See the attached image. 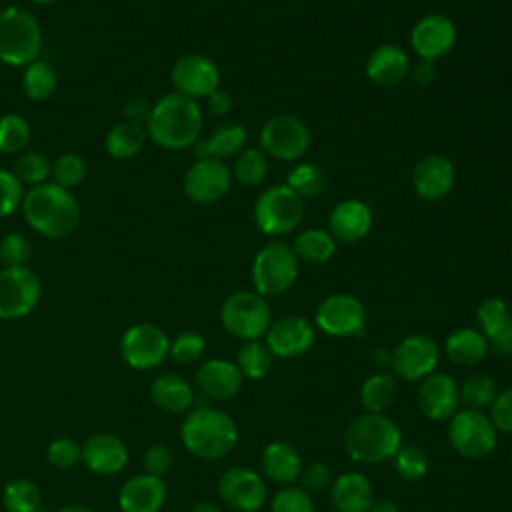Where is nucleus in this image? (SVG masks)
I'll list each match as a JSON object with an SVG mask.
<instances>
[{
	"label": "nucleus",
	"instance_id": "nucleus-46",
	"mask_svg": "<svg viewBox=\"0 0 512 512\" xmlns=\"http://www.w3.org/2000/svg\"><path fill=\"white\" fill-rule=\"evenodd\" d=\"M204 350H206L204 336L194 330H184L176 334L174 340H170L168 356L178 364H194L204 356Z\"/></svg>",
	"mask_w": 512,
	"mask_h": 512
},
{
	"label": "nucleus",
	"instance_id": "nucleus-18",
	"mask_svg": "<svg viewBox=\"0 0 512 512\" xmlns=\"http://www.w3.org/2000/svg\"><path fill=\"white\" fill-rule=\"evenodd\" d=\"M316 342V328L304 316H282L264 334V344L274 358L292 360L304 356Z\"/></svg>",
	"mask_w": 512,
	"mask_h": 512
},
{
	"label": "nucleus",
	"instance_id": "nucleus-14",
	"mask_svg": "<svg viewBox=\"0 0 512 512\" xmlns=\"http://www.w3.org/2000/svg\"><path fill=\"white\" fill-rule=\"evenodd\" d=\"M170 352V338L166 332L150 322L130 326L120 340L122 360L136 370H150L160 366Z\"/></svg>",
	"mask_w": 512,
	"mask_h": 512
},
{
	"label": "nucleus",
	"instance_id": "nucleus-50",
	"mask_svg": "<svg viewBox=\"0 0 512 512\" xmlns=\"http://www.w3.org/2000/svg\"><path fill=\"white\" fill-rule=\"evenodd\" d=\"M24 200V184L12 170L0 168V218L14 214Z\"/></svg>",
	"mask_w": 512,
	"mask_h": 512
},
{
	"label": "nucleus",
	"instance_id": "nucleus-49",
	"mask_svg": "<svg viewBox=\"0 0 512 512\" xmlns=\"http://www.w3.org/2000/svg\"><path fill=\"white\" fill-rule=\"evenodd\" d=\"M48 462L58 470H70L82 460V446L72 438H54L46 450Z\"/></svg>",
	"mask_w": 512,
	"mask_h": 512
},
{
	"label": "nucleus",
	"instance_id": "nucleus-57",
	"mask_svg": "<svg viewBox=\"0 0 512 512\" xmlns=\"http://www.w3.org/2000/svg\"><path fill=\"white\" fill-rule=\"evenodd\" d=\"M414 80L420 84V86H428L434 78H436V72H434V62H426V60H420V64L414 68L412 72Z\"/></svg>",
	"mask_w": 512,
	"mask_h": 512
},
{
	"label": "nucleus",
	"instance_id": "nucleus-31",
	"mask_svg": "<svg viewBox=\"0 0 512 512\" xmlns=\"http://www.w3.org/2000/svg\"><path fill=\"white\" fill-rule=\"evenodd\" d=\"M488 350L490 344L478 328H456L444 340V352L448 360L464 368L478 366L488 356Z\"/></svg>",
	"mask_w": 512,
	"mask_h": 512
},
{
	"label": "nucleus",
	"instance_id": "nucleus-13",
	"mask_svg": "<svg viewBox=\"0 0 512 512\" xmlns=\"http://www.w3.org/2000/svg\"><path fill=\"white\" fill-rule=\"evenodd\" d=\"M440 348L428 334H410L402 338L390 352L392 374L406 382H420L436 372Z\"/></svg>",
	"mask_w": 512,
	"mask_h": 512
},
{
	"label": "nucleus",
	"instance_id": "nucleus-56",
	"mask_svg": "<svg viewBox=\"0 0 512 512\" xmlns=\"http://www.w3.org/2000/svg\"><path fill=\"white\" fill-rule=\"evenodd\" d=\"M490 348L502 356H512V316L510 320L488 340Z\"/></svg>",
	"mask_w": 512,
	"mask_h": 512
},
{
	"label": "nucleus",
	"instance_id": "nucleus-39",
	"mask_svg": "<svg viewBox=\"0 0 512 512\" xmlns=\"http://www.w3.org/2000/svg\"><path fill=\"white\" fill-rule=\"evenodd\" d=\"M6 512H40L42 496L38 486L28 478H14L2 490Z\"/></svg>",
	"mask_w": 512,
	"mask_h": 512
},
{
	"label": "nucleus",
	"instance_id": "nucleus-19",
	"mask_svg": "<svg viewBox=\"0 0 512 512\" xmlns=\"http://www.w3.org/2000/svg\"><path fill=\"white\" fill-rule=\"evenodd\" d=\"M416 406L424 418L432 422H448L460 410L456 380L446 372H432L418 384Z\"/></svg>",
	"mask_w": 512,
	"mask_h": 512
},
{
	"label": "nucleus",
	"instance_id": "nucleus-33",
	"mask_svg": "<svg viewBox=\"0 0 512 512\" xmlns=\"http://www.w3.org/2000/svg\"><path fill=\"white\" fill-rule=\"evenodd\" d=\"M398 394V380L392 372H374L360 386V404L364 412H386Z\"/></svg>",
	"mask_w": 512,
	"mask_h": 512
},
{
	"label": "nucleus",
	"instance_id": "nucleus-61",
	"mask_svg": "<svg viewBox=\"0 0 512 512\" xmlns=\"http://www.w3.org/2000/svg\"><path fill=\"white\" fill-rule=\"evenodd\" d=\"M58 512H94V510L88 508V506H82V504H70V506L60 508Z\"/></svg>",
	"mask_w": 512,
	"mask_h": 512
},
{
	"label": "nucleus",
	"instance_id": "nucleus-53",
	"mask_svg": "<svg viewBox=\"0 0 512 512\" xmlns=\"http://www.w3.org/2000/svg\"><path fill=\"white\" fill-rule=\"evenodd\" d=\"M142 464L146 474L162 478L172 468V450L166 444H152L142 456Z\"/></svg>",
	"mask_w": 512,
	"mask_h": 512
},
{
	"label": "nucleus",
	"instance_id": "nucleus-24",
	"mask_svg": "<svg viewBox=\"0 0 512 512\" xmlns=\"http://www.w3.org/2000/svg\"><path fill=\"white\" fill-rule=\"evenodd\" d=\"M304 462L298 448L284 440H272L262 448L260 474L280 486H292L300 480Z\"/></svg>",
	"mask_w": 512,
	"mask_h": 512
},
{
	"label": "nucleus",
	"instance_id": "nucleus-11",
	"mask_svg": "<svg viewBox=\"0 0 512 512\" xmlns=\"http://www.w3.org/2000/svg\"><path fill=\"white\" fill-rule=\"evenodd\" d=\"M42 284L28 266L0 268V320H18L28 316L40 302Z\"/></svg>",
	"mask_w": 512,
	"mask_h": 512
},
{
	"label": "nucleus",
	"instance_id": "nucleus-59",
	"mask_svg": "<svg viewBox=\"0 0 512 512\" xmlns=\"http://www.w3.org/2000/svg\"><path fill=\"white\" fill-rule=\"evenodd\" d=\"M190 512H222L220 510V506H216L214 502H208V500H202V502H198V504H194L192 508H190Z\"/></svg>",
	"mask_w": 512,
	"mask_h": 512
},
{
	"label": "nucleus",
	"instance_id": "nucleus-47",
	"mask_svg": "<svg viewBox=\"0 0 512 512\" xmlns=\"http://www.w3.org/2000/svg\"><path fill=\"white\" fill-rule=\"evenodd\" d=\"M270 512H316L312 496L300 486H282L270 500Z\"/></svg>",
	"mask_w": 512,
	"mask_h": 512
},
{
	"label": "nucleus",
	"instance_id": "nucleus-35",
	"mask_svg": "<svg viewBox=\"0 0 512 512\" xmlns=\"http://www.w3.org/2000/svg\"><path fill=\"white\" fill-rule=\"evenodd\" d=\"M58 88V76L52 64L46 60H34L28 66H24L22 72V92L26 98L34 102L48 100Z\"/></svg>",
	"mask_w": 512,
	"mask_h": 512
},
{
	"label": "nucleus",
	"instance_id": "nucleus-51",
	"mask_svg": "<svg viewBox=\"0 0 512 512\" xmlns=\"http://www.w3.org/2000/svg\"><path fill=\"white\" fill-rule=\"evenodd\" d=\"M332 470L324 464V462H312L310 466L302 468V474H300V488L306 490L310 496L312 494H320V492H326L330 490L332 486Z\"/></svg>",
	"mask_w": 512,
	"mask_h": 512
},
{
	"label": "nucleus",
	"instance_id": "nucleus-23",
	"mask_svg": "<svg viewBox=\"0 0 512 512\" xmlns=\"http://www.w3.org/2000/svg\"><path fill=\"white\" fill-rule=\"evenodd\" d=\"M244 384V376L236 362L224 358L204 360L196 370V386L206 398L232 400Z\"/></svg>",
	"mask_w": 512,
	"mask_h": 512
},
{
	"label": "nucleus",
	"instance_id": "nucleus-36",
	"mask_svg": "<svg viewBox=\"0 0 512 512\" xmlns=\"http://www.w3.org/2000/svg\"><path fill=\"white\" fill-rule=\"evenodd\" d=\"M286 186L294 190L302 200L304 198H316L326 192L328 188V176L326 172L312 162H302L296 164L288 176H286Z\"/></svg>",
	"mask_w": 512,
	"mask_h": 512
},
{
	"label": "nucleus",
	"instance_id": "nucleus-63",
	"mask_svg": "<svg viewBox=\"0 0 512 512\" xmlns=\"http://www.w3.org/2000/svg\"><path fill=\"white\" fill-rule=\"evenodd\" d=\"M510 464H512V458H510Z\"/></svg>",
	"mask_w": 512,
	"mask_h": 512
},
{
	"label": "nucleus",
	"instance_id": "nucleus-64",
	"mask_svg": "<svg viewBox=\"0 0 512 512\" xmlns=\"http://www.w3.org/2000/svg\"><path fill=\"white\" fill-rule=\"evenodd\" d=\"M256 512H260V510H256Z\"/></svg>",
	"mask_w": 512,
	"mask_h": 512
},
{
	"label": "nucleus",
	"instance_id": "nucleus-25",
	"mask_svg": "<svg viewBox=\"0 0 512 512\" xmlns=\"http://www.w3.org/2000/svg\"><path fill=\"white\" fill-rule=\"evenodd\" d=\"M372 228V210L358 198H348L336 204L328 216V232L338 242H358Z\"/></svg>",
	"mask_w": 512,
	"mask_h": 512
},
{
	"label": "nucleus",
	"instance_id": "nucleus-52",
	"mask_svg": "<svg viewBox=\"0 0 512 512\" xmlns=\"http://www.w3.org/2000/svg\"><path fill=\"white\" fill-rule=\"evenodd\" d=\"M490 420L498 432L512 434V386L500 390L490 404Z\"/></svg>",
	"mask_w": 512,
	"mask_h": 512
},
{
	"label": "nucleus",
	"instance_id": "nucleus-48",
	"mask_svg": "<svg viewBox=\"0 0 512 512\" xmlns=\"http://www.w3.org/2000/svg\"><path fill=\"white\" fill-rule=\"evenodd\" d=\"M30 256L32 246L24 234L8 232L0 238V262L4 266H28Z\"/></svg>",
	"mask_w": 512,
	"mask_h": 512
},
{
	"label": "nucleus",
	"instance_id": "nucleus-10",
	"mask_svg": "<svg viewBox=\"0 0 512 512\" xmlns=\"http://www.w3.org/2000/svg\"><path fill=\"white\" fill-rule=\"evenodd\" d=\"M312 144V134L306 122L294 114H276L266 120L260 130V148L266 156L296 162Z\"/></svg>",
	"mask_w": 512,
	"mask_h": 512
},
{
	"label": "nucleus",
	"instance_id": "nucleus-43",
	"mask_svg": "<svg viewBox=\"0 0 512 512\" xmlns=\"http://www.w3.org/2000/svg\"><path fill=\"white\" fill-rule=\"evenodd\" d=\"M86 176V162L76 152H64L52 162L50 170V182L58 184L64 190H74L82 184Z\"/></svg>",
	"mask_w": 512,
	"mask_h": 512
},
{
	"label": "nucleus",
	"instance_id": "nucleus-4",
	"mask_svg": "<svg viewBox=\"0 0 512 512\" xmlns=\"http://www.w3.org/2000/svg\"><path fill=\"white\" fill-rule=\"evenodd\" d=\"M402 446L400 426L386 412H362L344 430V448L354 462L382 464Z\"/></svg>",
	"mask_w": 512,
	"mask_h": 512
},
{
	"label": "nucleus",
	"instance_id": "nucleus-62",
	"mask_svg": "<svg viewBox=\"0 0 512 512\" xmlns=\"http://www.w3.org/2000/svg\"><path fill=\"white\" fill-rule=\"evenodd\" d=\"M30 2H34V4H40V6H46V4H54L56 0H30Z\"/></svg>",
	"mask_w": 512,
	"mask_h": 512
},
{
	"label": "nucleus",
	"instance_id": "nucleus-2",
	"mask_svg": "<svg viewBox=\"0 0 512 512\" xmlns=\"http://www.w3.org/2000/svg\"><path fill=\"white\" fill-rule=\"evenodd\" d=\"M26 224L50 240L68 238L80 224V204L70 190L54 182L32 186L20 206Z\"/></svg>",
	"mask_w": 512,
	"mask_h": 512
},
{
	"label": "nucleus",
	"instance_id": "nucleus-15",
	"mask_svg": "<svg viewBox=\"0 0 512 512\" xmlns=\"http://www.w3.org/2000/svg\"><path fill=\"white\" fill-rule=\"evenodd\" d=\"M220 500L236 512H256L268 498V486L260 472L246 466H230L218 478Z\"/></svg>",
	"mask_w": 512,
	"mask_h": 512
},
{
	"label": "nucleus",
	"instance_id": "nucleus-30",
	"mask_svg": "<svg viewBox=\"0 0 512 512\" xmlns=\"http://www.w3.org/2000/svg\"><path fill=\"white\" fill-rule=\"evenodd\" d=\"M152 402L168 414H186L194 404V390L186 378L174 372H164L152 380Z\"/></svg>",
	"mask_w": 512,
	"mask_h": 512
},
{
	"label": "nucleus",
	"instance_id": "nucleus-34",
	"mask_svg": "<svg viewBox=\"0 0 512 512\" xmlns=\"http://www.w3.org/2000/svg\"><path fill=\"white\" fill-rule=\"evenodd\" d=\"M292 250L302 262L324 264L334 256L336 240L326 228H306L294 238Z\"/></svg>",
	"mask_w": 512,
	"mask_h": 512
},
{
	"label": "nucleus",
	"instance_id": "nucleus-20",
	"mask_svg": "<svg viewBox=\"0 0 512 512\" xmlns=\"http://www.w3.org/2000/svg\"><path fill=\"white\" fill-rule=\"evenodd\" d=\"M410 44L420 60L436 62L454 48L456 24L444 14H426L412 26Z\"/></svg>",
	"mask_w": 512,
	"mask_h": 512
},
{
	"label": "nucleus",
	"instance_id": "nucleus-60",
	"mask_svg": "<svg viewBox=\"0 0 512 512\" xmlns=\"http://www.w3.org/2000/svg\"><path fill=\"white\" fill-rule=\"evenodd\" d=\"M372 360H374L376 364H390V352L384 350V348L372 350Z\"/></svg>",
	"mask_w": 512,
	"mask_h": 512
},
{
	"label": "nucleus",
	"instance_id": "nucleus-22",
	"mask_svg": "<svg viewBox=\"0 0 512 512\" xmlns=\"http://www.w3.org/2000/svg\"><path fill=\"white\" fill-rule=\"evenodd\" d=\"M82 462L94 474H118L128 464V448L122 438L110 432H98L84 440Z\"/></svg>",
	"mask_w": 512,
	"mask_h": 512
},
{
	"label": "nucleus",
	"instance_id": "nucleus-17",
	"mask_svg": "<svg viewBox=\"0 0 512 512\" xmlns=\"http://www.w3.org/2000/svg\"><path fill=\"white\" fill-rule=\"evenodd\" d=\"M170 82L174 92L198 102V98H208L220 88V70L204 54H184L172 64Z\"/></svg>",
	"mask_w": 512,
	"mask_h": 512
},
{
	"label": "nucleus",
	"instance_id": "nucleus-9",
	"mask_svg": "<svg viewBox=\"0 0 512 512\" xmlns=\"http://www.w3.org/2000/svg\"><path fill=\"white\" fill-rule=\"evenodd\" d=\"M448 442L460 456L480 460L494 452L498 430L484 410L460 408L448 420Z\"/></svg>",
	"mask_w": 512,
	"mask_h": 512
},
{
	"label": "nucleus",
	"instance_id": "nucleus-41",
	"mask_svg": "<svg viewBox=\"0 0 512 512\" xmlns=\"http://www.w3.org/2000/svg\"><path fill=\"white\" fill-rule=\"evenodd\" d=\"M32 138V128L28 120L16 112L0 116V152L20 154L28 150Z\"/></svg>",
	"mask_w": 512,
	"mask_h": 512
},
{
	"label": "nucleus",
	"instance_id": "nucleus-32",
	"mask_svg": "<svg viewBox=\"0 0 512 512\" xmlns=\"http://www.w3.org/2000/svg\"><path fill=\"white\" fill-rule=\"evenodd\" d=\"M146 140H148V134L144 124L122 120L108 130L104 138V148L108 156L116 160H128L142 152Z\"/></svg>",
	"mask_w": 512,
	"mask_h": 512
},
{
	"label": "nucleus",
	"instance_id": "nucleus-6",
	"mask_svg": "<svg viewBox=\"0 0 512 512\" xmlns=\"http://www.w3.org/2000/svg\"><path fill=\"white\" fill-rule=\"evenodd\" d=\"M220 322L228 334L244 342L260 340L272 324L270 304L256 290L232 292L220 306Z\"/></svg>",
	"mask_w": 512,
	"mask_h": 512
},
{
	"label": "nucleus",
	"instance_id": "nucleus-3",
	"mask_svg": "<svg viewBox=\"0 0 512 512\" xmlns=\"http://www.w3.org/2000/svg\"><path fill=\"white\" fill-rule=\"evenodd\" d=\"M180 438L184 448L202 460H220L230 454L238 442L234 418L216 406H196L186 412Z\"/></svg>",
	"mask_w": 512,
	"mask_h": 512
},
{
	"label": "nucleus",
	"instance_id": "nucleus-45",
	"mask_svg": "<svg viewBox=\"0 0 512 512\" xmlns=\"http://www.w3.org/2000/svg\"><path fill=\"white\" fill-rule=\"evenodd\" d=\"M510 316L512 312L502 298H496V296L486 298L476 310L478 330L486 336V340H490L510 320Z\"/></svg>",
	"mask_w": 512,
	"mask_h": 512
},
{
	"label": "nucleus",
	"instance_id": "nucleus-44",
	"mask_svg": "<svg viewBox=\"0 0 512 512\" xmlns=\"http://www.w3.org/2000/svg\"><path fill=\"white\" fill-rule=\"evenodd\" d=\"M394 468L400 478L408 482H418L428 472V456L426 452L416 444H404L394 454Z\"/></svg>",
	"mask_w": 512,
	"mask_h": 512
},
{
	"label": "nucleus",
	"instance_id": "nucleus-1",
	"mask_svg": "<svg viewBox=\"0 0 512 512\" xmlns=\"http://www.w3.org/2000/svg\"><path fill=\"white\" fill-rule=\"evenodd\" d=\"M204 116L196 100L178 92H168L152 104L144 124L148 140L164 150L192 148L202 136Z\"/></svg>",
	"mask_w": 512,
	"mask_h": 512
},
{
	"label": "nucleus",
	"instance_id": "nucleus-55",
	"mask_svg": "<svg viewBox=\"0 0 512 512\" xmlns=\"http://www.w3.org/2000/svg\"><path fill=\"white\" fill-rule=\"evenodd\" d=\"M206 106L214 116H228L234 108V100L226 90L218 88L206 98Z\"/></svg>",
	"mask_w": 512,
	"mask_h": 512
},
{
	"label": "nucleus",
	"instance_id": "nucleus-58",
	"mask_svg": "<svg viewBox=\"0 0 512 512\" xmlns=\"http://www.w3.org/2000/svg\"><path fill=\"white\" fill-rule=\"evenodd\" d=\"M368 512H400V508L392 500H374Z\"/></svg>",
	"mask_w": 512,
	"mask_h": 512
},
{
	"label": "nucleus",
	"instance_id": "nucleus-7",
	"mask_svg": "<svg viewBox=\"0 0 512 512\" xmlns=\"http://www.w3.org/2000/svg\"><path fill=\"white\" fill-rule=\"evenodd\" d=\"M298 272L300 260L294 250L282 242H270L260 248L250 268L254 290L264 298L286 292L296 282Z\"/></svg>",
	"mask_w": 512,
	"mask_h": 512
},
{
	"label": "nucleus",
	"instance_id": "nucleus-26",
	"mask_svg": "<svg viewBox=\"0 0 512 512\" xmlns=\"http://www.w3.org/2000/svg\"><path fill=\"white\" fill-rule=\"evenodd\" d=\"M166 502V484L152 474H136L118 492L122 512H160Z\"/></svg>",
	"mask_w": 512,
	"mask_h": 512
},
{
	"label": "nucleus",
	"instance_id": "nucleus-38",
	"mask_svg": "<svg viewBox=\"0 0 512 512\" xmlns=\"http://www.w3.org/2000/svg\"><path fill=\"white\" fill-rule=\"evenodd\" d=\"M458 392H460V404H464V408L484 410L486 406L490 408L492 400L498 394V388H496V380L490 374L474 372L466 376L462 384H458Z\"/></svg>",
	"mask_w": 512,
	"mask_h": 512
},
{
	"label": "nucleus",
	"instance_id": "nucleus-29",
	"mask_svg": "<svg viewBox=\"0 0 512 512\" xmlns=\"http://www.w3.org/2000/svg\"><path fill=\"white\" fill-rule=\"evenodd\" d=\"M246 128L238 122H224L210 136L198 138L192 146L196 158H214V160H228L236 158L246 148Z\"/></svg>",
	"mask_w": 512,
	"mask_h": 512
},
{
	"label": "nucleus",
	"instance_id": "nucleus-42",
	"mask_svg": "<svg viewBox=\"0 0 512 512\" xmlns=\"http://www.w3.org/2000/svg\"><path fill=\"white\" fill-rule=\"evenodd\" d=\"M50 170L52 162L48 160L46 154L38 150H24L16 156V162L12 166L14 176L24 184V186H40L50 180Z\"/></svg>",
	"mask_w": 512,
	"mask_h": 512
},
{
	"label": "nucleus",
	"instance_id": "nucleus-5",
	"mask_svg": "<svg viewBox=\"0 0 512 512\" xmlns=\"http://www.w3.org/2000/svg\"><path fill=\"white\" fill-rule=\"evenodd\" d=\"M42 26L38 18L20 6L0 10V62L24 68L42 52Z\"/></svg>",
	"mask_w": 512,
	"mask_h": 512
},
{
	"label": "nucleus",
	"instance_id": "nucleus-54",
	"mask_svg": "<svg viewBox=\"0 0 512 512\" xmlns=\"http://www.w3.org/2000/svg\"><path fill=\"white\" fill-rule=\"evenodd\" d=\"M150 110H152V104L146 100V98H140V96H132L124 102L122 106V116L124 120L128 122H136V124H146L148 116H150Z\"/></svg>",
	"mask_w": 512,
	"mask_h": 512
},
{
	"label": "nucleus",
	"instance_id": "nucleus-27",
	"mask_svg": "<svg viewBox=\"0 0 512 512\" xmlns=\"http://www.w3.org/2000/svg\"><path fill=\"white\" fill-rule=\"evenodd\" d=\"M330 500L336 512H368L374 504V486L366 474L348 470L332 480Z\"/></svg>",
	"mask_w": 512,
	"mask_h": 512
},
{
	"label": "nucleus",
	"instance_id": "nucleus-16",
	"mask_svg": "<svg viewBox=\"0 0 512 512\" xmlns=\"http://www.w3.org/2000/svg\"><path fill=\"white\" fill-rule=\"evenodd\" d=\"M232 184V172L222 160L196 158L182 180L184 194L190 202L210 206L220 202Z\"/></svg>",
	"mask_w": 512,
	"mask_h": 512
},
{
	"label": "nucleus",
	"instance_id": "nucleus-21",
	"mask_svg": "<svg viewBox=\"0 0 512 512\" xmlns=\"http://www.w3.org/2000/svg\"><path fill=\"white\" fill-rule=\"evenodd\" d=\"M456 182L454 164L442 154H428L414 166L412 188L422 200H442Z\"/></svg>",
	"mask_w": 512,
	"mask_h": 512
},
{
	"label": "nucleus",
	"instance_id": "nucleus-8",
	"mask_svg": "<svg viewBox=\"0 0 512 512\" xmlns=\"http://www.w3.org/2000/svg\"><path fill=\"white\" fill-rule=\"evenodd\" d=\"M304 218V200L286 184H274L254 202V222L266 236H284Z\"/></svg>",
	"mask_w": 512,
	"mask_h": 512
},
{
	"label": "nucleus",
	"instance_id": "nucleus-40",
	"mask_svg": "<svg viewBox=\"0 0 512 512\" xmlns=\"http://www.w3.org/2000/svg\"><path fill=\"white\" fill-rule=\"evenodd\" d=\"M234 178L248 188H256L264 182L268 176V156L262 152V148H244L236 158L232 166Z\"/></svg>",
	"mask_w": 512,
	"mask_h": 512
},
{
	"label": "nucleus",
	"instance_id": "nucleus-37",
	"mask_svg": "<svg viewBox=\"0 0 512 512\" xmlns=\"http://www.w3.org/2000/svg\"><path fill=\"white\" fill-rule=\"evenodd\" d=\"M274 356L262 340H248L240 346L236 356V366L240 368L242 376L248 380L264 378L272 368Z\"/></svg>",
	"mask_w": 512,
	"mask_h": 512
},
{
	"label": "nucleus",
	"instance_id": "nucleus-28",
	"mask_svg": "<svg viewBox=\"0 0 512 512\" xmlns=\"http://www.w3.org/2000/svg\"><path fill=\"white\" fill-rule=\"evenodd\" d=\"M410 72L408 54L396 44H382L366 60V76L378 88L400 84Z\"/></svg>",
	"mask_w": 512,
	"mask_h": 512
},
{
	"label": "nucleus",
	"instance_id": "nucleus-12",
	"mask_svg": "<svg viewBox=\"0 0 512 512\" xmlns=\"http://www.w3.org/2000/svg\"><path fill=\"white\" fill-rule=\"evenodd\" d=\"M314 324L334 338L360 336L366 328V308L354 294L334 292L318 304Z\"/></svg>",
	"mask_w": 512,
	"mask_h": 512
}]
</instances>
